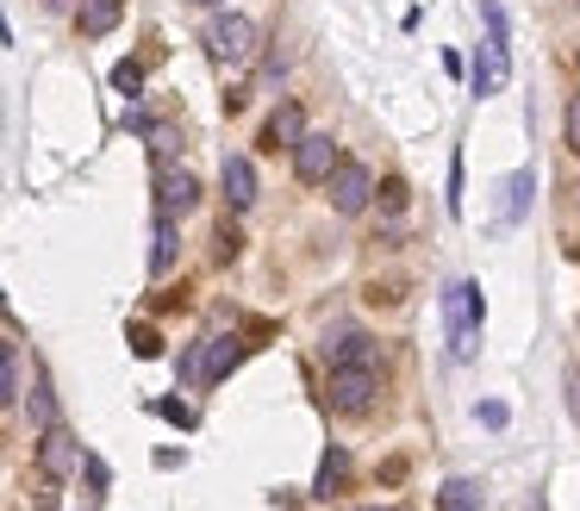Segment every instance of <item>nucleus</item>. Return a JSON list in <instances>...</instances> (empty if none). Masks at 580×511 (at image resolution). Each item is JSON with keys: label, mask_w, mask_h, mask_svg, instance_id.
<instances>
[{"label": "nucleus", "mask_w": 580, "mask_h": 511, "mask_svg": "<svg viewBox=\"0 0 580 511\" xmlns=\"http://www.w3.org/2000/svg\"><path fill=\"white\" fill-rule=\"evenodd\" d=\"M119 20H125V0H81V7H76L81 38H107Z\"/></svg>", "instance_id": "nucleus-13"}, {"label": "nucleus", "mask_w": 580, "mask_h": 511, "mask_svg": "<svg viewBox=\"0 0 580 511\" xmlns=\"http://www.w3.org/2000/svg\"><path fill=\"white\" fill-rule=\"evenodd\" d=\"M331 188V207L344 212V219H356V212H368V200H375V175L362 169V163H337V169L325 175Z\"/></svg>", "instance_id": "nucleus-5"}, {"label": "nucleus", "mask_w": 580, "mask_h": 511, "mask_svg": "<svg viewBox=\"0 0 580 511\" xmlns=\"http://www.w3.org/2000/svg\"><path fill=\"white\" fill-rule=\"evenodd\" d=\"M237 362H244V343H237V337H207V343L188 356V375H193V380H225Z\"/></svg>", "instance_id": "nucleus-8"}, {"label": "nucleus", "mask_w": 580, "mask_h": 511, "mask_svg": "<svg viewBox=\"0 0 580 511\" xmlns=\"http://www.w3.org/2000/svg\"><path fill=\"white\" fill-rule=\"evenodd\" d=\"M38 468L44 480H69V474L81 468V443L63 424H44V443H38Z\"/></svg>", "instance_id": "nucleus-7"}, {"label": "nucleus", "mask_w": 580, "mask_h": 511, "mask_svg": "<svg viewBox=\"0 0 580 511\" xmlns=\"http://www.w3.org/2000/svg\"><path fill=\"white\" fill-rule=\"evenodd\" d=\"M256 20H244V13H219L213 25H207V51H213L219 63H250L256 57Z\"/></svg>", "instance_id": "nucleus-4"}, {"label": "nucleus", "mask_w": 580, "mask_h": 511, "mask_svg": "<svg viewBox=\"0 0 580 511\" xmlns=\"http://www.w3.org/2000/svg\"><path fill=\"white\" fill-rule=\"evenodd\" d=\"M568 144H575V151H580V95L568 100Z\"/></svg>", "instance_id": "nucleus-24"}, {"label": "nucleus", "mask_w": 580, "mask_h": 511, "mask_svg": "<svg viewBox=\"0 0 580 511\" xmlns=\"http://www.w3.org/2000/svg\"><path fill=\"white\" fill-rule=\"evenodd\" d=\"M331 412H344V418H362L375 412V399H381V380H375V368L368 362H349V368H331Z\"/></svg>", "instance_id": "nucleus-3"}, {"label": "nucleus", "mask_w": 580, "mask_h": 511, "mask_svg": "<svg viewBox=\"0 0 580 511\" xmlns=\"http://www.w3.org/2000/svg\"><path fill=\"white\" fill-rule=\"evenodd\" d=\"M344 163V151H337V137H325V132H306L300 144H293V175L300 181H312V188H325V175Z\"/></svg>", "instance_id": "nucleus-6"}, {"label": "nucleus", "mask_w": 580, "mask_h": 511, "mask_svg": "<svg viewBox=\"0 0 580 511\" xmlns=\"http://www.w3.org/2000/svg\"><path fill=\"white\" fill-rule=\"evenodd\" d=\"M219 188H225V207H232V212H250L256 207V163H250V156H225Z\"/></svg>", "instance_id": "nucleus-12"}, {"label": "nucleus", "mask_w": 580, "mask_h": 511, "mask_svg": "<svg viewBox=\"0 0 580 511\" xmlns=\"http://www.w3.org/2000/svg\"><path fill=\"white\" fill-rule=\"evenodd\" d=\"M132 349H137V356H156L163 343H156V331H150V324H137V331H132Z\"/></svg>", "instance_id": "nucleus-22"}, {"label": "nucleus", "mask_w": 580, "mask_h": 511, "mask_svg": "<svg viewBox=\"0 0 580 511\" xmlns=\"http://www.w3.org/2000/svg\"><path fill=\"white\" fill-rule=\"evenodd\" d=\"M193 7H219V0H193Z\"/></svg>", "instance_id": "nucleus-27"}, {"label": "nucleus", "mask_w": 580, "mask_h": 511, "mask_svg": "<svg viewBox=\"0 0 580 511\" xmlns=\"http://www.w3.org/2000/svg\"><path fill=\"white\" fill-rule=\"evenodd\" d=\"M381 207H387V212L406 207V181H400V175H387V181H381Z\"/></svg>", "instance_id": "nucleus-20"}, {"label": "nucleus", "mask_w": 580, "mask_h": 511, "mask_svg": "<svg viewBox=\"0 0 580 511\" xmlns=\"http://www.w3.org/2000/svg\"><path fill=\"white\" fill-rule=\"evenodd\" d=\"M575 256H580V244H575Z\"/></svg>", "instance_id": "nucleus-29"}, {"label": "nucleus", "mask_w": 580, "mask_h": 511, "mask_svg": "<svg viewBox=\"0 0 580 511\" xmlns=\"http://www.w3.org/2000/svg\"><path fill=\"white\" fill-rule=\"evenodd\" d=\"M44 7H51V13H63V7H69V0H44Z\"/></svg>", "instance_id": "nucleus-26"}, {"label": "nucleus", "mask_w": 580, "mask_h": 511, "mask_svg": "<svg viewBox=\"0 0 580 511\" xmlns=\"http://www.w3.org/2000/svg\"><path fill=\"white\" fill-rule=\"evenodd\" d=\"M481 20H487V44L475 57V95H500L505 76H512V57H505V13L500 0H481Z\"/></svg>", "instance_id": "nucleus-2"}, {"label": "nucleus", "mask_w": 580, "mask_h": 511, "mask_svg": "<svg viewBox=\"0 0 580 511\" xmlns=\"http://www.w3.org/2000/svg\"><path fill=\"white\" fill-rule=\"evenodd\" d=\"M25 412H32V424H57V393H51V375H38L32 380V399H25Z\"/></svg>", "instance_id": "nucleus-18"}, {"label": "nucleus", "mask_w": 580, "mask_h": 511, "mask_svg": "<svg viewBox=\"0 0 580 511\" xmlns=\"http://www.w3.org/2000/svg\"><path fill=\"white\" fill-rule=\"evenodd\" d=\"M568 412H575V424H580V368L568 375Z\"/></svg>", "instance_id": "nucleus-25"}, {"label": "nucleus", "mask_w": 580, "mask_h": 511, "mask_svg": "<svg viewBox=\"0 0 580 511\" xmlns=\"http://www.w3.org/2000/svg\"><path fill=\"white\" fill-rule=\"evenodd\" d=\"M81 468H88V487L107 492V462H94V455H81Z\"/></svg>", "instance_id": "nucleus-23"}, {"label": "nucleus", "mask_w": 580, "mask_h": 511, "mask_svg": "<svg viewBox=\"0 0 580 511\" xmlns=\"http://www.w3.org/2000/svg\"><path fill=\"white\" fill-rule=\"evenodd\" d=\"M156 412L169 418V424H181V431H188V424H193V412H188V406H181V399H156Z\"/></svg>", "instance_id": "nucleus-21"}, {"label": "nucleus", "mask_w": 580, "mask_h": 511, "mask_svg": "<svg viewBox=\"0 0 580 511\" xmlns=\"http://www.w3.org/2000/svg\"><path fill=\"white\" fill-rule=\"evenodd\" d=\"M437 511H481V487H475V480H444Z\"/></svg>", "instance_id": "nucleus-17"}, {"label": "nucleus", "mask_w": 580, "mask_h": 511, "mask_svg": "<svg viewBox=\"0 0 580 511\" xmlns=\"http://www.w3.org/2000/svg\"><path fill=\"white\" fill-rule=\"evenodd\" d=\"M113 88H119V95H137V88H144V63H119Z\"/></svg>", "instance_id": "nucleus-19"}, {"label": "nucleus", "mask_w": 580, "mask_h": 511, "mask_svg": "<svg viewBox=\"0 0 580 511\" xmlns=\"http://www.w3.org/2000/svg\"><path fill=\"white\" fill-rule=\"evenodd\" d=\"M362 511H387V506H362Z\"/></svg>", "instance_id": "nucleus-28"}, {"label": "nucleus", "mask_w": 580, "mask_h": 511, "mask_svg": "<svg viewBox=\"0 0 580 511\" xmlns=\"http://www.w3.org/2000/svg\"><path fill=\"white\" fill-rule=\"evenodd\" d=\"M193 207H200V181H193L188 169L156 175V212H163V219H188Z\"/></svg>", "instance_id": "nucleus-9"}, {"label": "nucleus", "mask_w": 580, "mask_h": 511, "mask_svg": "<svg viewBox=\"0 0 580 511\" xmlns=\"http://www.w3.org/2000/svg\"><path fill=\"white\" fill-rule=\"evenodd\" d=\"M175 256H181V237H175V219L156 212V244H150V275H169Z\"/></svg>", "instance_id": "nucleus-14"}, {"label": "nucleus", "mask_w": 580, "mask_h": 511, "mask_svg": "<svg viewBox=\"0 0 580 511\" xmlns=\"http://www.w3.org/2000/svg\"><path fill=\"white\" fill-rule=\"evenodd\" d=\"M300 137H306V107H300V100H281L269 113V125H263V151L281 156V151H293Z\"/></svg>", "instance_id": "nucleus-10"}, {"label": "nucleus", "mask_w": 580, "mask_h": 511, "mask_svg": "<svg viewBox=\"0 0 580 511\" xmlns=\"http://www.w3.org/2000/svg\"><path fill=\"white\" fill-rule=\"evenodd\" d=\"M349 480V455L344 449H325V462H319V480H312V492H319V499H331V492L344 487Z\"/></svg>", "instance_id": "nucleus-15"}, {"label": "nucleus", "mask_w": 580, "mask_h": 511, "mask_svg": "<svg viewBox=\"0 0 580 511\" xmlns=\"http://www.w3.org/2000/svg\"><path fill=\"white\" fill-rule=\"evenodd\" d=\"M13 393H20V343L0 337V406H13Z\"/></svg>", "instance_id": "nucleus-16"}, {"label": "nucleus", "mask_w": 580, "mask_h": 511, "mask_svg": "<svg viewBox=\"0 0 580 511\" xmlns=\"http://www.w3.org/2000/svg\"><path fill=\"white\" fill-rule=\"evenodd\" d=\"M375 356V337H368L362 324H331L325 331V362L331 368H349V362H368Z\"/></svg>", "instance_id": "nucleus-11"}, {"label": "nucleus", "mask_w": 580, "mask_h": 511, "mask_svg": "<svg viewBox=\"0 0 580 511\" xmlns=\"http://www.w3.org/2000/svg\"><path fill=\"white\" fill-rule=\"evenodd\" d=\"M444 319H449V356L468 362L475 343H481V287L475 281H456L444 293Z\"/></svg>", "instance_id": "nucleus-1"}]
</instances>
